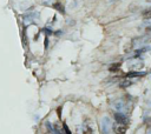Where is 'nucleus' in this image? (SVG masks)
Here are the masks:
<instances>
[{"label": "nucleus", "mask_w": 151, "mask_h": 134, "mask_svg": "<svg viewBox=\"0 0 151 134\" xmlns=\"http://www.w3.org/2000/svg\"><path fill=\"white\" fill-rule=\"evenodd\" d=\"M112 128H113L112 120H110V118H107V116H104L102 119V132L103 133H109V132H111Z\"/></svg>", "instance_id": "1"}, {"label": "nucleus", "mask_w": 151, "mask_h": 134, "mask_svg": "<svg viewBox=\"0 0 151 134\" xmlns=\"http://www.w3.org/2000/svg\"><path fill=\"white\" fill-rule=\"evenodd\" d=\"M54 6H55V8H58V10H59L60 12H64V10H63V8H61V7H63V6H61L60 4H55Z\"/></svg>", "instance_id": "9"}, {"label": "nucleus", "mask_w": 151, "mask_h": 134, "mask_svg": "<svg viewBox=\"0 0 151 134\" xmlns=\"http://www.w3.org/2000/svg\"><path fill=\"white\" fill-rule=\"evenodd\" d=\"M113 107L116 111L118 112H123V109L125 108V100L123 99H117L113 101Z\"/></svg>", "instance_id": "2"}, {"label": "nucleus", "mask_w": 151, "mask_h": 134, "mask_svg": "<svg viewBox=\"0 0 151 134\" xmlns=\"http://www.w3.org/2000/svg\"><path fill=\"white\" fill-rule=\"evenodd\" d=\"M132 85V81L130 80V79H125V80H122L121 81V87L122 88H126V87H129V86Z\"/></svg>", "instance_id": "5"}, {"label": "nucleus", "mask_w": 151, "mask_h": 134, "mask_svg": "<svg viewBox=\"0 0 151 134\" xmlns=\"http://www.w3.org/2000/svg\"><path fill=\"white\" fill-rule=\"evenodd\" d=\"M145 73H140V72H130L128 74V78H135V76H140V75H144Z\"/></svg>", "instance_id": "7"}, {"label": "nucleus", "mask_w": 151, "mask_h": 134, "mask_svg": "<svg viewBox=\"0 0 151 134\" xmlns=\"http://www.w3.org/2000/svg\"><path fill=\"white\" fill-rule=\"evenodd\" d=\"M113 129H115L116 133H124L125 129H126V127H125V126H123V124H118Z\"/></svg>", "instance_id": "4"}, {"label": "nucleus", "mask_w": 151, "mask_h": 134, "mask_svg": "<svg viewBox=\"0 0 151 134\" xmlns=\"http://www.w3.org/2000/svg\"><path fill=\"white\" fill-rule=\"evenodd\" d=\"M143 17H144L145 19H151V10L144 12V14H143Z\"/></svg>", "instance_id": "8"}, {"label": "nucleus", "mask_w": 151, "mask_h": 134, "mask_svg": "<svg viewBox=\"0 0 151 134\" xmlns=\"http://www.w3.org/2000/svg\"><path fill=\"white\" fill-rule=\"evenodd\" d=\"M113 118H115V121L117 124H125L126 120H128V119H126V116H125V114H123V112H116Z\"/></svg>", "instance_id": "3"}, {"label": "nucleus", "mask_w": 151, "mask_h": 134, "mask_svg": "<svg viewBox=\"0 0 151 134\" xmlns=\"http://www.w3.org/2000/svg\"><path fill=\"white\" fill-rule=\"evenodd\" d=\"M149 50H150L149 46H145V47H143V48H139V50L136 51V54H135V57H139L142 53H144V52H146V51H149Z\"/></svg>", "instance_id": "6"}, {"label": "nucleus", "mask_w": 151, "mask_h": 134, "mask_svg": "<svg viewBox=\"0 0 151 134\" xmlns=\"http://www.w3.org/2000/svg\"><path fill=\"white\" fill-rule=\"evenodd\" d=\"M146 1H148V3H151V0H146Z\"/></svg>", "instance_id": "10"}]
</instances>
